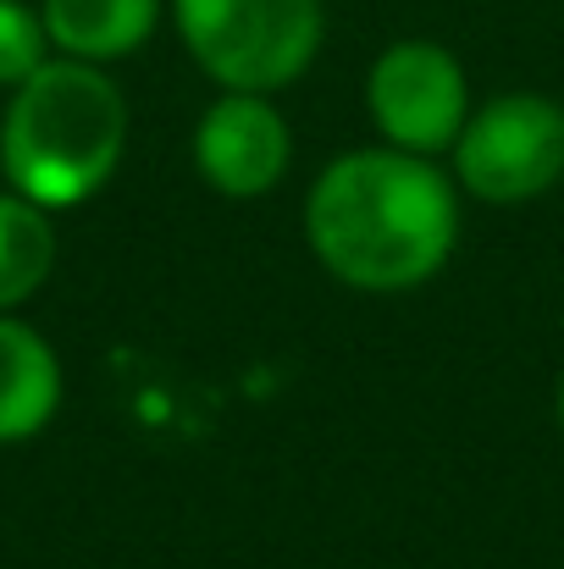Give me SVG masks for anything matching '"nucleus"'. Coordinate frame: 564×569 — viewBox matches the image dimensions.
I'll return each instance as SVG.
<instances>
[{
  "label": "nucleus",
  "mask_w": 564,
  "mask_h": 569,
  "mask_svg": "<svg viewBox=\"0 0 564 569\" xmlns=\"http://www.w3.org/2000/svg\"><path fill=\"white\" fill-rule=\"evenodd\" d=\"M305 238L316 260L360 293L420 288L454 254L459 199L426 156L393 144L349 150L310 183Z\"/></svg>",
  "instance_id": "nucleus-1"
},
{
  "label": "nucleus",
  "mask_w": 564,
  "mask_h": 569,
  "mask_svg": "<svg viewBox=\"0 0 564 569\" xmlns=\"http://www.w3.org/2000/svg\"><path fill=\"white\" fill-rule=\"evenodd\" d=\"M128 150V100L95 61L50 56L22 78L0 117V172L39 210L83 204L111 183Z\"/></svg>",
  "instance_id": "nucleus-2"
},
{
  "label": "nucleus",
  "mask_w": 564,
  "mask_h": 569,
  "mask_svg": "<svg viewBox=\"0 0 564 569\" xmlns=\"http://www.w3.org/2000/svg\"><path fill=\"white\" fill-rule=\"evenodd\" d=\"M172 28L205 78L238 94H277L310 72L327 11L321 0H167Z\"/></svg>",
  "instance_id": "nucleus-3"
},
{
  "label": "nucleus",
  "mask_w": 564,
  "mask_h": 569,
  "mask_svg": "<svg viewBox=\"0 0 564 569\" xmlns=\"http://www.w3.org/2000/svg\"><path fill=\"white\" fill-rule=\"evenodd\" d=\"M459 189L487 204L537 199L564 178V106L548 94H498L454 139Z\"/></svg>",
  "instance_id": "nucleus-4"
},
{
  "label": "nucleus",
  "mask_w": 564,
  "mask_h": 569,
  "mask_svg": "<svg viewBox=\"0 0 564 569\" xmlns=\"http://www.w3.org/2000/svg\"><path fill=\"white\" fill-rule=\"evenodd\" d=\"M366 106H372L382 144L432 161L437 150H454V139L465 133L471 83L454 50L432 39H398L372 61Z\"/></svg>",
  "instance_id": "nucleus-5"
},
{
  "label": "nucleus",
  "mask_w": 564,
  "mask_h": 569,
  "mask_svg": "<svg viewBox=\"0 0 564 569\" xmlns=\"http://www.w3.org/2000/svg\"><path fill=\"white\" fill-rule=\"evenodd\" d=\"M288 156H294V133L271 106V94L221 89V100H210L194 128V167L227 199L271 193L288 172Z\"/></svg>",
  "instance_id": "nucleus-6"
},
{
  "label": "nucleus",
  "mask_w": 564,
  "mask_h": 569,
  "mask_svg": "<svg viewBox=\"0 0 564 569\" xmlns=\"http://www.w3.org/2000/svg\"><path fill=\"white\" fill-rule=\"evenodd\" d=\"M161 6L167 0H39V17L56 56L106 67L150 44V33L161 28Z\"/></svg>",
  "instance_id": "nucleus-7"
},
{
  "label": "nucleus",
  "mask_w": 564,
  "mask_h": 569,
  "mask_svg": "<svg viewBox=\"0 0 564 569\" xmlns=\"http://www.w3.org/2000/svg\"><path fill=\"white\" fill-rule=\"evenodd\" d=\"M61 409V360L56 349L17 321L11 310L0 316V442H28L39 437Z\"/></svg>",
  "instance_id": "nucleus-8"
},
{
  "label": "nucleus",
  "mask_w": 564,
  "mask_h": 569,
  "mask_svg": "<svg viewBox=\"0 0 564 569\" xmlns=\"http://www.w3.org/2000/svg\"><path fill=\"white\" fill-rule=\"evenodd\" d=\"M50 266H56L50 210L6 189L0 193V316L17 310L22 299H33L44 288Z\"/></svg>",
  "instance_id": "nucleus-9"
},
{
  "label": "nucleus",
  "mask_w": 564,
  "mask_h": 569,
  "mask_svg": "<svg viewBox=\"0 0 564 569\" xmlns=\"http://www.w3.org/2000/svg\"><path fill=\"white\" fill-rule=\"evenodd\" d=\"M50 61V33L39 6L28 0H0V89H17Z\"/></svg>",
  "instance_id": "nucleus-10"
},
{
  "label": "nucleus",
  "mask_w": 564,
  "mask_h": 569,
  "mask_svg": "<svg viewBox=\"0 0 564 569\" xmlns=\"http://www.w3.org/2000/svg\"><path fill=\"white\" fill-rule=\"evenodd\" d=\"M560 426H564V377H560Z\"/></svg>",
  "instance_id": "nucleus-11"
}]
</instances>
